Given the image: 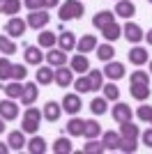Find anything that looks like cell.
<instances>
[{
    "instance_id": "1",
    "label": "cell",
    "mask_w": 152,
    "mask_h": 154,
    "mask_svg": "<svg viewBox=\"0 0 152 154\" xmlns=\"http://www.w3.org/2000/svg\"><path fill=\"white\" fill-rule=\"evenodd\" d=\"M83 12H85V7H83L81 0H65L58 9V16H60V21H74V19H81Z\"/></svg>"
},
{
    "instance_id": "2",
    "label": "cell",
    "mask_w": 152,
    "mask_h": 154,
    "mask_svg": "<svg viewBox=\"0 0 152 154\" xmlns=\"http://www.w3.org/2000/svg\"><path fill=\"white\" fill-rule=\"evenodd\" d=\"M42 117H44V115L39 113V108H25V113H23V122H21V129H23L25 134H37Z\"/></svg>"
},
{
    "instance_id": "3",
    "label": "cell",
    "mask_w": 152,
    "mask_h": 154,
    "mask_svg": "<svg viewBox=\"0 0 152 154\" xmlns=\"http://www.w3.org/2000/svg\"><path fill=\"white\" fill-rule=\"evenodd\" d=\"M49 21H51V16H49V12H46V9H35V12L28 14L25 23H28L32 30H42V28L49 26Z\"/></svg>"
},
{
    "instance_id": "4",
    "label": "cell",
    "mask_w": 152,
    "mask_h": 154,
    "mask_svg": "<svg viewBox=\"0 0 152 154\" xmlns=\"http://www.w3.org/2000/svg\"><path fill=\"white\" fill-rule=\"evenodd\" d=\"M0 117H2L5 122H9V120H16V117H19V106L14 103V99H9V97H7L5 101H0Z\"/></svg>"
},
{
    "instance_id": "5",
    "label": "cell",
    "mask_w": 152,
    "mask_h": 154,
    "mask_svg": "<svg viewBox=\"0 0 152 154\" xmlns=\"http://www.w3.org/2000/svg\"><path fill=\"white\" fill-rule=\"evenodd\" d=\"M25 28H28V23H25L23 19L12 16V19L7 21V26H5V32L9 37H21V35H25Z\"/></svg>"
},
{
    "instance_id": "6",
    "label": "cell",
    "mask_w": 152,
    "mask_h": 154,
    "mask_svg": "<svg viewBox=\"0 0 152 154\" xmlns=\"http://www.w3.org/2000/svg\"><path fill=\"white\" fill-rule=\"evenodd\" d=\"M122 32H125V37H127V42H129V44H138L141 39L145 37V35H143V30H141V26H138V23H131V21H127V23H125Z\"/></svg>"
},
{
    "instance_id": "7",
    "label": "cell",
    "mask_w": 152,
    "mask_h": 154,
    "mask_svg": "<svg viewBox=\"0 0 152 154\" xmlns=\"http://www.w3.org/2000/svg\"><path fill=\"white\" fill-rule=\"evenodd\" d=\"M55 83L60 85V88H69L71 83H74V69L71 67H58L55 71Z\"/></svg>"
},
{
    "instance_id": "8",
    "label": "cell",
    "mask_w": 152,
    "mask_h": 154,
    "mask_svg": "<svg viewBox=\"0 0 152 154\" xmlns=\"http://www.w3.org/2000/svg\"><path fill=\"white\" fill-rule=\"evenodd\" d=\"M136 14V5L131 0H118L115 2V16H122V19H131Z\"/></svg>"
},
{
    "instance_id": "9",
    "label": "cell",
    "mask_w": 152,
    "mask_h": 154,
    "mask_svg": "<svg viewBox=\"0 0 152 154\" xmlns=\"http://www.w3.org/2000/svg\"><path fill=\"white\" fill-rule=\"evenodd\" d=\"M81 106H83V101H81V97H78V94H65L62 110H67L69 115H76V113L81 110Z\"/></svg>"
},
{
    "instance_id": "10",
    "label": "cell",
    "mask_w": 152,
    "mask_h": 154,
    "mask_svg": "<svg viewBox=\"0 0 152 154\" xmlns=\"http://www.w3.org/2000/svg\"><path fill=\"white\" fill-rule=\"evenodd\" d=\"M120 140H122L120 131H106V134L101 136V143H104V149H111V152H115V149H120Z\"/></svg>"
},
{
    "instance_id": "11",
    "label": "cell",
    "mask_w": 152,
    "mask_h": 154,
    "mask_svg": "<svg viewBox=\"0 0 152 154\" xmlns=\"http://www.w3.org/2000/svg\"><path fill=\"white\" fill-rule=\"evenodd\" d=\"M104 74H106L111 81H120L125 76V64L122 62H113V60H108L106 67H104Z\"/></svg>"
},
{
    "instance_id": "12",
    "label": "cell",
    "mask_w": 152,
    "mask_h": 154,
    "mask_svg": "<svg viewBox=\"0 0 152 154\" xmlns=\"http://www.w3.org/2000/svg\"><path fill=\"white\" fill-rule=\"evenodd\" d=\"M60 113H62V103L58 106V101H46L44 110H42L44 120H49V122H58V120H60Z\"/></svg>"
},
{
    "instance_id": "13",
    "label": "cell",
    "mask_w": 152,
    "mask_h": 154,
    "mask_svg": "<svg viewBox=\"0 0 152 154\" xmlns=\"http://www.w3.org/2000/svg\"><path fill=\"white\" fill-rule=\"evenodd\" d=\"M39 90H37V83H25L23 85V94H21V103L23 106H32L35 99H37Z\"/></svg>"
},
{
    "instance_id": "14",
    "label": "cell",
    "mask_w": 152,
    "mask_h": 154,
    "mask_svg": "<svg viewBox=\"0 0 152 154\" xmlns=\"http://www.w3.org/2000/svg\"><path fill=\"white\" fill-rule=\"evenodd\" d=\"M97 48V37L95 35H83L78 42H76V51L78 53H90Z\"/></svg>"
},
{
    "instance_id": "15",
    "label": "cell",
    "mask_w": 152,
    "mask_h": 154,
    "mask_svg": "<svg viewBox=\"0 0 152 154\" xmlns=\"http://www.w3.org/2000/svg\"><path fill=\"white\" fill-rule=\"evenodd\" d=\"M120 136L127 138V140H138L141 131H138V127L129 120V122H120Z\"/></svg>"
},
{
    "instance_id": "16",
    "label": "cell",
    "mask_w": 152,
    "mask_h": 154,
    "mask_svg": "<svg viewBox=\"0 0 152 154\" xmlns=\"http://www.w3.org/2000/svg\"><path fill=\"white\" fill-rule=\"evenodd\" d=\"M129 92H131L134 99L145 101L147 97H150V85H147V83H129Z\"/></svg>"
},
{
    "instance_id": "17",
    "label": "cell",
    "mask_w": 152,
    "mask_h": 154,
    "mask_svg": "<svg viewBox=\"0 0 152 154\" xmlns=\"http://www.w3.org/2000/svg\"><path fill=\"white\" fill-rule=\"evenodd\" d=\"M46 60H49V64L51 67H62V64H67V53L60 48H51L49 53H46Z\"/></svg>"
},
{
    "instance_id": "18",
    "label": "cell",
    "mask_w": 152,
    "mask_h": 154,
    "mask_svg": "<svg viewBox=\"0 0 152 154\" xmlns=\"http://www.w3.org/2000/svg\"><path fill=\"white\" fill-rule=\"evenodd\" d=\"M147 60H150V55H147V51H145V48H141V46H134L131 51H129V62L136 64V67L145 64Z\"/></svg>"
},
{
    "instance_id": "19",
    "label": "cell",
    "mask_w": 152,
    "mask_h": 154,
    "mask_svg": "<svg viewBox=\"0 0 152 154\" xmlns=\"http://www.w3.org/2000/svg\"><path fill=\"white\" fill-rule=\"evenodd\" d=\"M113 120L115 122H129L131 120V108L127 103H115L113 106Z\"/></svg>"
},
{
    "instance_id": "20",
    "label": "cell",
    "mask_w": 152,
    "mask_h": 154,
    "mask_svg": "<svg viewBox=\"0 0 152 154\" xmlns=\"http://www.w3.org/2000/svg\"><path fill=\"white\" fill-rule=\"evenodd\" d=\"M7 145H9V149H21L23 145H28L25 143V131L21 129V131H12V134L7 136Z\"/></svg>"
},
{
    "instance_id": "21",
    "label": "cell",
    "mask_w": 152,
    "mask_h": 154,
    "mask_svg": "<svg viewBox=\"0 0 152 154\" xmlns=\"http://www.w3.org/2000/svg\"><path fill=\"white\" fill-rule=\"evenodd\" d=\"M69 64H71V69H74L76 74H85V71H90V62H88V58H85V53L74 55Z\"/></svg>"
},
{
    "instance_id": "22",
    "label": "cell",
    "mask_w": 152,
    "mask_h": 154,
    "mask_svg": "<svg viewBox=\"0 0 152 154\" xmlns=\"http://www.w3.org/2000/svg\"><path fill=\"white\" fill-rule=\"evenodd\" d=\"M108 23H113V12H108V9H101L95 19H92V26H95L97 30H104Z\"/></svg>"
},
{
    "instance_id": "23",
    "label": "cell",
    "mask_w": 152,
    "mask_h": 154,
    "mask_svg": "<svg viewBox=\"0 0 152 154\" xmlns=\"http://www.w3.org/2000/svg\"><path fill=\"white\" fill-rule=\"evenodd\" d=\"M37 42H39L42 48H53V46L58 44V35H55V32L44 30V32H39V35H37Z\"/></svg>"
},
{
    "instance_id": "24",
    "label": "cell",
    "mask_w": 152,
    "mask_h": 154,
    "mask_svg": "<svg viewBox=\"0 0 152 154\" xmlns=\"http://www.w3.org/2000/svg\"><path fill=\"white\" fill-rule=\"evenodd\" d=\"M55 81V71H53V67H39L37 71V83L39 85H51Z\"/></svg>"
},
{
    "instance_id": "25",
    "label": "cell",
    "mask_w": 152,
    "mask_h": 154,
    "mask_svg": "<svg viewBox=\"0 0 152 154\" xmlns=\"http://www.w3.org/2000/svg\"><path fill=\"white\" fill-rule=\"evenodd\" d=\"M67 134L69 136H83V129H85V120H81V117H71L69 122H67Z\"/></svg>"
},
{
    "instance_id": "26",
    "label": "cell",
    "mask_w": 152,
    "mask_h": 154,
    "mask_svg": "<svg viewBox=\"0 0 152 154\" xmlns=\"http://www.w3.org/2000/svg\"><path fill=\"white\" fill-rule=\"evenodd\" d=\"M23 58H25V62H28V64H37V67H39V62H42L44 55L39 53V46H25Z\"/></svg>"
},
{
    "instance_id": "27",
    "label": "cell",
    "mask_w": 152,
    "mask_h": 154,
    "mask_svg": "<svg viewBox=\"0 0 152 154\" xmlns=\"http://www.w3.org/2000/svg\"><path fill=\"white\" fill-rule=\"evenodd\" d=\"M28 152L30 154H44L46 152V140L42 138V136L30 138V140H28Z\"/></svg>"
},
{
    "instance_id": "28",
    "label": "cell",
    "mask_w": 152,
    "mask_h": 154,
    "mask_svg": "<svg viewBox=\"0 0 152 154\" xmlns=\"http://www.w3.org/2000/svg\"><path fill=\"white\" fill-rule=\"evenodd\" d=\"M58 46H60L62 51H71V48L76 46L74 32H62V35H58Z\"/></svg>"
},
{
    "instance_id": "29",
    "label": "cell",
    "mask_w": 152,
    "mask_h": 154,
    "mask_svg": "<svg viewBox=\"0 0 152 154\" xmlns=\"http://www.w3.org/2000/svg\"><path fill=\"white\" fill-rule=\"evenodd\" d=\"M2 90H5V94L9 97V99H21V94H23V85H21V81H12V83H7Z\"/></svg>"
},
{
    "instance_id": "30",
    "label": "cell",
    "mask_w": 152,
    "mask_h": 154,
    "mask_svg": "<svg viewBox=\"0 0 152 154\" xmlns=\"http://www.w3.org/2000/svg\"><path fill=\"white\" fill-rule=\"evenodd\" d=\"M101 35H104V37H106L108 42H115V39H118V37L122 35V26H118V23L113 21V23H108V26L104 28V30H101Z\"/></svg>"
},
{
    "instance_id": "31",
    "label": "cell",
    "mask_w": 152,
    "mask_h": 154,
    "mask_svg": "<svg viewBox=\"0 0 152 154\" xmlns=\"http://www.w3.org/2000/svg\"><path fill=\"white\" fill-rule=\"evenodd\" d=\"M83 136H85V138H99V136H101L99 122H95V120H88V122H85V129H83Z\"/></svg>"
},
{
    "instance_id": "32",
    "label": "cell",
    "mask_w": 152,
    "mask_h": 154,
    "mask_svg": "<svg viewBox=\"0 0 152 154\" xmlns=\"http://www.w3.org/2000/svg\"><path fill=\"white\" fill-rule=\"evenodd\" d=\"M113 55H115V51L111 44H97V58L99 60L108 62V60H113Z\"/></svg>"
},
{
    "instance_id": "33",
    "label": "cell",
    "mask_w": 152,
    "mask_h": 154,
    "mask_svg": "<svg viewBox=\"0 0 152 154\" xmlns=\"http://www.w3.org/2000/svg\"><path fill=\"white\" fill-rule=\"evenodd\" d=\"M101 90H104V97H106V101H118V97H120V90H118V85L111 81V83L101 85Z\"/></svg>"
},
{
    "instance_id": "34",
    "label": "cell",
    "mask_w": 152,
    "mask_h": 154,
    "mask_svg": "<svg viewBox=\"0 0 152 154\" xmlns=\"http://www.w3.org/2000/svg\"><path fill=\"white\" fill-rule=\"evenodd\" d=\"M88 78H90V85H92V92L101 90V85H104V71H99V69L88 71Z\"/></svg>"
},
{
    "instance_id": "35",
    "label": "cell",
    "mask_w": 152,
    "mask_h": 154,
    "mask_svg": "<svg viewBox=\"0 0 152 154\" xmlns=\"http://www.w3.org/2000/svg\"><path fill=\"white\" fill-rule=\"evenodd\" d=\"M106 108H108V106H106V97H97V99L90 101V110H92L95 115H104Z\"/></svg>"
},
{
    "instance_id": "36",
    "label": "cell",
    "mask_w": 152,
    "mask_h": 154,
    "mask_svg": "<svg viewBox=\"0 0 152 154\" xmlns=\"http://www.w3.org/2000/svg\"><path fill=\"white\" fill-rule=\"evenodd\" d=\"M53 152L55 154H71L74 149H71V143L67 140V138H58V140L53 143Z\"/></svg>"
},
{
    "instance_id": "37",
    "label": "cell",
    "mask_w": 152,
    "mask_h": 154,
    "mask_svg": "<svg viewBox=\"0 0 152 154\" xmlns=\"http://www.w3.org/2000/svg\"><path fill=\"white\" fill-rule=\"evenodd\" d=\"M0 51L5 53V55H14V53H16V44L12 42V37L0 35Z\"/></svg>"
},
{
    "instance_id": "38",
    "label": "cell",
    "mask_w": 152,
    "mask_h": 154,
    "mask_svg": "<svg viewBox=\"0 0 152 154\" xmlns=\"http://www.w3.org/2000/svg\"><path fill=\"white\" fill-rule=\"evenodd\" d=\"M83 152L85 154H101V152H106V149H104V143H99L97 140V138H88V145H85V147H83Z\"/></svg>"
},
{
    "instance_id": "39",
    "label": "cell",
    "mask_w": 152,
    "mask_h": 154,
    "mask_svg": "<svg viewBox=\"0 0 152 154\" xmlns=\"http://www.w3.org/2000/svg\"><path fill=\"white\" fill-rule=\"evenodd\" d=\"M21 9V0H5V5H2V14L7 16H16Z\"/></svg>"
},
{
    "instance_id": "40",
    "label": "cell",
    "mask_w": 152,
    "mask_h": 154,
    "mask_svg": "<svg viewBox=\"0 0 152 154\" xmlns=\"http://www.w3.org/2000/svg\"><path fill=\"white\" fill-rule=\"evenodd\" d=\"M12 78V62L7 58L0 60V81H9Z\"/></svg>"
},
{
    "instance_id": "41",
    "label": "cell",
    "mask_w": 152,
    "mask_h": 154,
    "mask_svg": "<svg viewBox=\"0 0 152 154\" xmlns=\"http://www.w3.org/2000/svg\"><path fill=\"white\" fill-rule=\"evenodd\" d=\"M76 92H78V94L92 92V85H90V78H88V76H83V78H76Z\"/></svg>"
},
{
    "instance_id": "42",
    "label": "cell",
    "mask_w": 152,
    "mask_h": 154,
    "mask_svg": "<svg viewBox=\"0 0 152 154\" xmlns=\"http://www.w3.org/2000/svg\"><path fill=\"white\" fill-rule=\"evenodd\" d=\"M136 115H138L141 122H150L152 120V106H145V103L138 106V108H136Z\"/></svg>"
},
{
    "instance_id": "43",
    "label": "cell",
    "mask_w": 152,
    "mask_h": 154,
    "mask_svg": "<svg viewBox=\"0 0 152 154\" xmlns=\"http://www.w3.org/2000/svg\"><path fill=\"white\" fill-rule=\"evenodd\" d=\"M25 76H28L25 64H12V81H23Z\"/></svg>"
},
{
    "instance_id": "44",
    "label": "cell",
    "mask_w": 152,
    "mask_h": 154,
    "mask_svg": "<svg viewBox=\"0 0 152 154\" xmlns=\"http://www.w3.org/2000/svg\"><path fill=\"white\" fill-rule=\"evenodd\" d=\"M129 83H150V76H147V71H131Z\"/></svg>"
},
{
    "instance_id": "45",
    "label": "cell",
    "mask_w": 152,
    "mask_h": 154,
    "mask_svg": "<svg viewBox=\"0 0 152 154\" xmlns=\"http://www.w3.org/2000/svg\"><path fill=\"white\" fill-rule=\"evenodd\" d=\"M136 147H138V145H136V140H127V138H122L120 140V152H136Z\"/></svg>"
},
{
    "instance_id": "46",
    "label": "cell",
    "mask_w": 152,
    "mask_h": 154,
    "mask_svg": "<svg viewBox=\"0 0 152 154\" xmlns=\"http://www.w3.org/2000/svg\"><path fill=\"white\" fill-rule=\"evenodd\" d=\"M23 5L30 12H35V9H44V0H23Z\"/></svg>"
},
{
    "instance_id": "47",
    "label": "cell",
    "mask_w": 152,
    "mask_h": 154,
    "mask_svg": "<svg viewBox=\"0 0 152 154\" xmlns=\"http://www.w3.org/2000/svg\"><path fill=\"white\" fill-rule=\"evenodd\" d=\"M141 138H143V145H147V147H152V127L147 129L145 134L141 136Z\"/></svg>"
},
{
    "instance_id": "48",
    "label": "cell",
    "mask_w": 152,
    "mask_h": 154,
    "mask_svg": "<svg viewBox=\"0 0 152 154\" xmlns=\"http://www.w3.org/2000/svg\"><path fill=\"white\" fill-rule=\"evenodd\" d=\"M58 0H44V9H51V7H55Z\"/></svg>"
},
{
    "instance_id": "49",
    "label": "cell",
    "mask_w": 152,
    "mask_h": 154,
    "mask_svg": "<svg viewBox=\"0 0 152 154\" xmlns=\"http://www.w3.org/2000/svg\"><path fill=\"white\" fill-rule=\"evenodd\" d=\"M7 152H9V145H7V143H5V145L0 143V154H7Z\"/></svg>"
},
{
    "instance_id": "50",
    "label": "cell",
    "mask_w": 152,
    "mask_h": 154,
    "mask_svg": "<svg viewBox=\"0 0 152 154\" xmlns=\"http://www.w3.org/2000/svg\"><path fill=\"white\" fill-rule=\"evenodd\" d=\"M145 39H147V44L152 46V30H150V32H147V35H145Z\"/></svg>"
},
{
    "instance_id": "51",
    "label": "cell",
    "mask_w": 152,
    "mask_h": 154,
    "mask_svg": "<svg viewBox=\"0 0 152 154\" xmlns=\"http://www.w3.org/2000/svg\"><path fill=\"white\" fill-rule=\"evenodd\" d=\"M2 131H5V120L0 117V134H2Z\"/></svg>"
},
{
    "instance_id": "52",
    "label": "cell",
    "mask_w": 152,
    "mask_h": 154,
    "mask_svg": "<svg viewBox=\"0 0 152 154\" xmlns=\"http://www.w3.org/2000/svg\"><path fill=\"white\" fill-rule=\"evenodd\" d=\"M2 5H5V0H0V12H2Z\"/></svg>"
},
{
    "instance_id": "53",
    "label": "cell",
    "mask_w": 152,
    "mask_h": 154,
    "mask_svg": "<svg viewBox=\"0 0 152 154\" xmlns=\"http://www.w3.org/2000/svg\"><path fill=\"white\" fill-rule=\"evenodd\" d=\"M150 74H152V60H150Z\"/></svg>"
},
{
    "instance_id": "54",
    "label": "cell",
    "mask_w": 152,
    "mask_h": 154,
    "mask_svg": "<svg viewBox=\"0 0 152 154\" xmlns=\"http://www.w3.org/2000/svg\"><path fill=\"white\" fill-rule=\"evenodd\" d=\"M150 127H152V120H150Z\"/></svg>"
},
{
    "instance_id": "55",
    "label": "cell",
    "mask_w": 152,
    "mask_h": 154,
    "mask_svg": "<svg viewBox=\"0 0 152 154\" xmlns=\"http://www.w3.org/2000/svg\"><path fill=\"white\" fill-rule=\"evenodd\" d=\"M147 2H152V0H147Z\"/></svg>"
}]
</instances>
